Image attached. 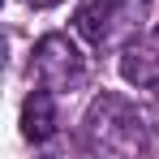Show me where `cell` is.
I'll return each mask as SVG.
<instances>
[{
  "instance_id": "6da1fadb",
  "label": "cell",
  "mask_w": 159,
  "mask_h": 159,
  "mask_svg": "<svg viewBox=\"0 0 159 159\" xmlns=\"http://www.w3.org/2000/svg\"><path fill=\"white\" fill-rule=\"evenodd\" d=\"M82 133H86V146L95 155H146L151 151V120H146V112L133 99L116 95V90H103V95L90 99Z\"/></svg>"
},
{
  "instance_id": "7a4b0ae2",
  "label": "cell",
  "mask_w": 159,
  "mask_h": 159,
  "mask_svg": "<svg viewBox=\"0 0 159 159\" xmlns=\"http://www.w3.org/2000/svg\"><path fill=\"white\" fill-rule=\"evenodd\" d=\"M151 26V0H82L73 30L99 52H120Z\"/></svg>"
},
{
  "instance_id": "3957f363",
  "label": "cell",
  "mask_w": 159,
  "mask_h": 159,
  "mask_svg": "<svg viewBox=\"0 0 159 159\" xmlns=\"http://www.w3.org/2000/svg\"><path fill=\"white\" fill-rule=\"evenodd\" d=\"M86 56L69 34H43L34 43V78L56 95H73L86 82Z\"/></svg>"
},
{
  "instance_id": "277c9868",
  "label": "cell",
  "mask_w": 159,
  "mask_h": 159,
  "mask_svg": "<svg viewBox=\"0 0 159 159\" xmlns=\"http://www.w3.org/2000/svg\"><path fill=\"white\" fill-rule=\"evenodd\" d=\"M120 73L138 90H151L159 82V30H146L120 48Z\"/></svg>"
},
{
  "instance_id": "5b68a950",
  "label": "cell",
  "mask_w": 159,
  "mask_h": 159,
  "mask_svg": "<svg viewBox=\"0 0 159 159\" xmlns=\"http://www.w3.org/2000/svg\"><path fill=\"white\" fill-rule=\"evenodd\" d=\"M52 133H56V90H48L39 82L26 95V103H22V138L34 142V146H43Z\"/></svg>"
},
{
  "instance_id": "8992f818",
  "label": "cell",
  "mask_w": 159,
  "mask_h": 159,
  "mask_svg": "<svg viewBox=\"0 0 159 159\" xmlns=\"http://www.w3.org/2000/svg\"><path fill=\"white\" fill-rule=\"evenodd\" d=\"M34 4H39V9H52V4H60V0H34Z\"/></svg>"
},
{
  "instance_id": "52a82bcc",
  "label": "cell",
  "mask_w": 159,
  "mask_h": 159,
  "mask_svg": "<svg viewBox=\"0 0 159 159\" xmlns=\"http://www.w3.org/2000/svg\"><path fill=\"white\" fill-rule=\"evenodd\" d=\"M151 90H155V95H159V82H155V86H151Z\"/></svg>"
}]
</instances>
